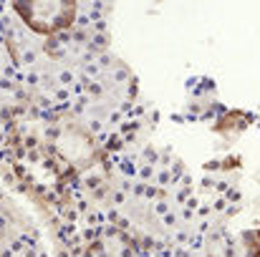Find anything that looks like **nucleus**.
<instances>
[{
    "label": "nucleus",
    "mask_w": 260,
    "mask_h": 257,
    "mask_svg": "<svg viewBox=\"0 0 260 257\" xmlns=\"http://www.w3.org/2000/svg\"><path fill=\"white\" fill-rule=\"evenodd\" d=\"M15 10L38 33H53L58 28H66L69 18L74 15V8H69V5H46V3H41V5H15Z\"/></svg>",
    "instance_id": "f03ea898"
},
{
    "label": "nucleus",
    "mask_w": 260,
    "mask_h": 257,
    "mask_svg": "<svg viewBox=\"0 0 260 257\" xmlns=\"http://www.w3.org/2000/svg\"><path fill=\"white\" fill-rule=\"evenodd\" d=\"M207 257H260V232L240 230V232H217L205 245Z\"/></svg>",
    "instance_id": "f257e3e1"
}]
</instances>
